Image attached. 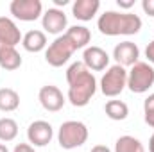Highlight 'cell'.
<instances>
[{"mask_svg":"<svg viewBox=\"0 0 154 152\" xmlns=\"http://www.w3.org/2000/svg\"><path fill=\"white\" fill-rule=\"evenodd\" d=\"M116 4H118V7L129 9V7H133V5H134V0H116Z\"/></svg>","mask_w":154,"mask_h":152,"instance_id":"obj_26","label":"cell"},{"mask_svg":"<svg viewBox=\"0 0 154 152\" xmlns=\"http://www.w3.org/2000/svg\"><path fill=\"white\" fill-rule=\"evenodd\" d=\"M125 86H127V70L120 65L109 66L108 72L100 79V91L111 99L118 97Z\"/></svg>","mask_w":154,"mask_h":152,"instance_id":"obj_6","label":"cell"},{"mask_svg":"<svg viewBox=\"0 0 154 152\" xmlns=\"http://www.w3.org/2000/svg\"><path fill=\"white\" fill-rule=\"evenodd\" d=\"M97 29L104 36H133L142 29V18L133 13L106 11L97 20Z\"/></svg>","mask_w":154,"mask_h":152,"instance_id":"obj_2","label":"cell"},{"mask_svg":"<svg viewBox=\"0 0 154 152\" xmlns=\"http://www.w3.org/2000/svg\"><path fill=\"white\" fill-rule=\"evenodd\" d=\"M151 86H154V66L145 61H138L127 72V88L133 93H145Z\"/></svg>","mask_w":154,"mask_h":152,"instance_id":"obj_4","label":"cell"},{"mask_svg":"<svg viewBox=\"0 0 154 152\" xmlns=\"http://www.w3.org/2000/svg\"><path fill=\"white\" fill-rule=\"evenodd\" d=\"M38 100L41 104V108L45 111H50V113H57L63 109L65 106V97H63V91L57 88V86H52V84H47L39 90L38 93Z\"/></svg>","mask_w":154,"mask_h":152,"instance_id":"obj_8","label":"cell"},{"mask_svg":"<svg viewBox=\"0 0 154 152\" xmlns=\"http://www.w3.org/2000/svg\"><path fill=\"white\" fill-rule=\"evenodd\" d=\"M100 9V2L99 0H75L72 4V14L81 22H88L91 20Z\"/></svg>","mask_w":154,"mask_h":152,"instance_id":"obj_14","label":"cell"},{"mask_svg":"<svg viewBox=\"0 0 154 152\" xmlns=\"http://www.w3.org/2000/svg\"><path fill=\"white\" fill-rule=\"evenodd\" d=\"M66 23H68L66 14L57 7L47 9L41 16V25H43L45 32L54 34V36H61V32L66 29Z\"/></svg>","mask_w":154,"mask_h":152,"instance_id":"obj_10","label":"cell"},{"mask_svg":"<svg viewBox=\"0 0 154 152\" xmlns=\"http://www.w3.org/2000/svg\"><path fill=\"white\" fill-rule=\"evenodd\" d=\"M74 52H75L74 45L68 41V38L65 34H61V36H57L45 48V61L50 66L59 68V66H63V65L68 63V59L72 57Z\"/></svg>","mask_w":154,"mask_h":152,"instance_id":"obj_5","label":"cell"},{"mask_svg":"<svg viewBox=\"0 0 154 152\" xmlns=\"http://www.w3.org/2000/svg\"><path fill=\"white\" fill-rule=\"evenodd\" d=\"M68 100L74 108H84L90 104L97 91V79L84 66L82 61L72 63L66 70Z\"/></svg>","mask_w":154,"mask_h":152,"instance_id":"obj_1","label":"cell"},{"mask_svg":"<svg viewBox=\"0 0 154 152\" xmlns=\"http://www.w3.org/2000/svg\"><path fill=\"white\" fill-rule=\"evenodd\" d=\"M145 57H147V61L154 65V39L147 45V48H145Z\"/></svg>","mask_w":154,"mask_h":152,"instance_id":"obj_25","label":"cell"},{"mask_svg":"<svg viewBox=\"0 0 154 152\" xmlns=\"http://www.w3.org/2000/svg\"><path fill=\"white\" fill-rule=\"evenodd\" d=\"M18 136V123L13 118H0V141H13Z\"/></svg>","mask_w":154,"mask_h":152,"instance_id":"obj_21","label":"cell"},{"mask_svg":"<svg viewBox=\"0 0 154 152\" xmlns=\"http://www.w3.org/2000/svg\"><path fill=\"white\" fill-rule=\"evenodd\" d=\"M149 152H154V134L151 136V140H149Z\"/></svg>","mask_w":154,"mask_h":152,"instance_id":"obj_28","label":"cell"},{"mask_svg":"<svg viewBox=\"0 0 154 152\" xmlns=\"http://www.w3.org/2000/svg\"><path fill=\"white\" fill-rule=\"evenodd\" d=\"M115 152H145V147L134 136H120L115 143Z\"/></svg>","mask_w":154,"mask_h":152,"instance_id":"obj_20","label":"cell"},{"mask_svg":"<svg viewBox=\"0 0 154 152\" xmlns=\"http://www.w3.org/2000/svg\"><path fill=\"white\" fill-rule=\"evenodd\" d=\"M104 111L108 114V118L120 122V120H125V118H127L129 108H127V104L122 102V100H108L106 106H104Z\"/></svg>","mask_w":154,"mask_h":152,"instance_id":"obj_19","label":"cell"},{"mask_svg":"<svg viewBox=\"0 0 154 152\" xmlns=\"http://www.w3.org/2000/svg\"><path fill=\"white\" fill-rule=\"evenodd\" d=\"M9 11L20 22H34L43 16V5L39 0H13Z\"/></svg>","mask_w":154,"mask_h":152,"instance_id":"obj_7","label":"cell"},{"mask_svg":"<svg viewBox=\"0 0 154 152\" xmlns=\"http://www.w3.org/2000/svg\"><path fill=\"white\" fill-rule=\"evenodd\" d=\"M113 57H115L116 65L120 66H133L138 63V57H140V48L136 43L133 41H122L118 43L115 48H113Z\"/></svg>","mask_w":154,"mask_h":152,"instance_id":"obj_12","label":"cell"},{"mask_svg":"<svg viewBox=\"0 0 154 152\" xmlns=\"http://www.w3.org/2000/svg\"><path fill=\"white\" fill-rule=\"evenodd\" d=\"M54 4H56V5H66L68 0H54Z\"/></svg>","mask_w":154,"mask_h":152,"instance_id":"obj_29","label":"cell"},{"mask_svg":"<svg viewBox=\"0 0 154 152\" xmlns=\"http://www.w3.org/2000/svg\"><path fill=\"white\" fill-rule=\"evenodd\" d=\"M20 106V95L13 88H0V111L11 113Z\"/></svg>","mask_w":154,"mask_h":152,"instance_id":"obj_18","label":"cell"},{"mask_svg":"<svg viewBox=\"0 0 154 152\" xmlns=\"http://www.w3.org/2000/svg\"><path fill=\"white\" fill-rule=\"evenodd\" d=\"M20 66H22V56L16 50V47L0 43V68H4L7 72H14Z\"/></svg>","mask_w":154,"mask_h":152,"instance_id":"obj_15","label":"cell"},{"mask_svg":"<svg viewBox=\"0 0 154 152\" xmlns=\"http://www.w3.org/2000/svg\"><path fill=\"white\" fill-rule=\"evenodd\" d=\"M143 114H145V123L154 127V93H151L143 100Z\"/></svg>","mask_w":154,"mask_h":152,"instance_id":"obj_22","label":"cell"},{"mask_svg":"<svg viewBox=\"0 0 154 152\" xmlns=\"http://www.w3.org/2000/svg\"><path fill=\"white\" fill-rule=\"evenodd\" d=\"M90 152H111V150H109L106 145H95V147H93Z\"/></svg>","mask_w":154,"mask_h":152,"instance_id":"obj_27","label":"cell"},{"mask_svg":"<svg viewBox=\"0 0 154 152\" xmlns=\"http://www.w3.org/2000/svg\"><path fill=\"white\" fill-rule=\"evenodd\" d=\"M0 152H9V150H7V147H5L4 143H0Z\"/></svg>","mask_w":154,"mask_h":152,"instance_id":"obj_30","label":"cell"},{"mask_svg":"<svg viewBox=\"0 0 154 152\" xmlns=\"http://www.w3.org/2000/svg\"><path fill=\"white\" fill-rule=\"evenodd\" d=\"M142 9H143L145 14L154 16V0H143L142 2Z\"/></svg>","mask_w":154,"mask_h":152,"instance_id":"obj_23","label":"cell"},{"mask_svg":"<svg viewBox=\"0 0 154 152\" xmlns=\"http://www.w3.org/2000/svg\"><path fill=\"white\" fill-rule=\"evenodd\" d=\"M13 152H36V150H34V147L31 143H18L13 149Z\"/></svg>","mask_w":154,"mask_h":152,"instance_id":"obj_24","label":"cell"},{"mask_svg":"<svg viewBox=\"0 0 154 152\" xmlns=\"http://www.w3.org/2000/svg\"><path fill=\"white\" fill-rule=\"evenodd\" d=\"M22 32L18 29V25L5 16H0V43L2 45H9V47H16L18 43H22Z\"/></svg>","mask_w":154,"mask_h":152,"instance_id":"obj_13","label":"cell"},{"mask_svg":"<svg viewBox=\"0 0 154 152\" xmlns=\"http://www.w3.org/2000/svg\"><path fill=\"white\" fill-rule=\"evenodd\" d=\"M82 63L90 72H102L109 65V56L100 47H86L82 52Z\"/></svg>","mask_w":154,"mask_h":152,"instance_id":"obj_11","label":"cell"},{"mask_svg":"<svg viewBox=\"0 0 154 152\" xmlns=\"http://www.w3.org/2000/svg\"><path fill=\"white\" fill-rule=\"evenodd\" d=\"M52 138H54V129L45 120H36L27 127V140L32 147H45L52 141Z\"/></svg>","mask_w":154,"mask_h":152,"instance_id":"obj_9","label":"cell"},{"mask_svg":"<svg viewBox=\"0 0 154 152\" xmlns=\"http://www.w3.org/2000/svg\"><path fill=\"white\" fill-rule=\"evenodd\" d=\"M22 45L27 52H41L47 48V34L43 31H29L27 34H23Z\"/></svg>","mask_w":154,"mask_h":152,"instance_id":"obj_17","label":"cell"},{"mask_svg":"<svg viewBox=\"0 0 154 152\" xmlns=\"http://www.w3.org/2000/svg\"><path fill=\"white\" fill-rule=\"evenodd\" d=\"M65 36L68 38V41L74 45V48L79 50V48H86L88 43L91 41V32L88 27L84 25H74V27H68Z\"/></svg>","mask_w":154,"mask_h":152,"instance_id":"obj_16","label":"cell"},{"mask_svg":"<svg viewBox=\"0 0 154 152\" xmlns=\"http://www.w3.org/2000/svg\"><path fill=\"white\" fill-rule=\"evenodd\" d=\"M86 140H88V127L79 120L63 122L57 131V141H59L61 149H65V150L82 147L86 143Z\"/></svg>","mask_w":154,"mask_h":152,"instance_id":"obj_3","label":"cell"}]
</instances>
